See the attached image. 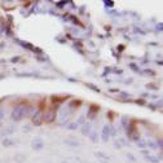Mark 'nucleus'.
Listing matches in <instances>:
<instances>
[{"label": "nucleus", "instance_id": "11", "mask_svg": "<svg viewBox=\"0 0 163 163\" xmlns=\"http://www.w3.org/2000/svg\"><path fill=\"white\" fill-rule=\"evenodd\" d=\"M88 136H89V139H91V141L92 142H97L98 136H97V132L96 131H91V133L88 135Z\"/></svg>", "mask_w": 163, "mask_h": 163}, {"label": "nucleus", "instance_id": "16", "mask_svg": "<svg viewBox=\"0 0 163 163\" xmlns=\"http://www.w3.org/2000/svg\"><path fill=\"white\" fill-rule=\"evenodd\" d=\"M127 158H128V159H129V161H131L132 163H136V158H135V157L132 155L131 153H128V154H127Z\"/></svg>", "mask_w": 163, "mask_h": 163}, {"label": "nucleus", "instance_id": "23", "mask_svg": "<svg viewBox=\"0 0 163 163\" xmlns=\"http://www.w3.org/2000/svg\"><path fill=\"white\" fill-rule=\"evenodd\" d=\"M30 129V127L29 126H26V127H23V131H29Z\"/></svg>", "mask_w": 163, "mask_h": 163}, {"label": "nucleus", "instance_id": "3", "mask_svg": "<svg viewBox=\"0 0 163 163\" xmlns=\"http://www.w3.org/2000/svg\"><path fill=\"white\" fill-rule=\"evenodd\" d=\"M110 128H111L110 126H104V128H102L101 137H102V141H104V142H107V141H109L110 136H111V132H110Z\"/></svg>", "mask_w": 163, "mask_h": 163}, {"label": "nucleus", "instance_id": "24", "mask_svg": "<svg viewBox=\"0 0 163 163\" xmlns=\"http://www.w3.org/2000/svg\"><path fill=\"white\" fill-rule=\"evenodd\" d=\"M0 31H1V30H0Z\"/></svg>", "mask_w": 163, "mask_h": 163}, {"label": "nucleus", "instance_id": "20", "mask_svg": "<svg viewBox=\"0 0 163 163\" xmlns=\"http://www.w3.org/2000/svg\"><path fill=\"white\" fill-rule=\"evenodd\" d=\"M105 5H106V7H107V5H109V7H113V5H114V3H113V1H105Z\"/></svg>", "mask_w": 163, "mask_h": 163}, {"label": "nucleus", "instance_id": "5", "mask_svg": "<svg viewBox=\"0 0 163 163\" xmlns=\"http://www.w3.org/2000/svg\"><path fill=\"white\" fill-rule=\"evenodd\" d=\"M54 119H56V111H54V110H48V111H45L44 120H45L47 123H52Z\"/></svg>", "mask_w": 163, "mask_h": 163}, {"label": "nucleus", "instance_id": "9", "mask_svg": "<svg viewBox=\"0 0 163 163\" xmlns=\"http://www.w3.org/2000/svg\"><path fill=\"white\" fill-rule=\"evenodd\" d=\"M91 131H92V124L91 123H84L82 127V133L84 135V136H88V135L91 133Z\"/></svg>", "mask_w": 163, "mask_h": 163}, {"label": "nucleus", "instance_id": "15", "mask_svg": "<svg viewBox=\"0 0 163 163\" xmlns=\"http://www.w3.org/2000/svg\"><path fill=\"white\" fill-rule=\"evenodd\" d=\"M66 127H67L69 129H76V128H78V123H76V122L70 123V124H67V126H66Z\"/></svg>", "mask_w": 163, "mask_h": 163}, {"label": "nucleus", "instance_id": "7", "mask_svg": "<svg viewBox=\"0 0 163 163\" xmlns=\"http://www.w3.org/2000/svg\"><path fill=\"white\" fill-rule=\"evenodd\" d=\"M41 122H43V117H41V113L40 111H36L34 115H32V123L35 126H40Z\"/></svg>", "mask_w": 163, "mask_h": 163}, {"label": "nucleus", "instance_id": "1", "mask_svg": "<svg viewBox=\"0 0 163 163\" xmlns=\"http://www.w3.org/2000/svg\"><path fill=\"white\" fill-rule=\"evenodd\" d=\"M27 109H29V106H27V105H25V104L17 105V106L13 109V111H12V118L16 120V122L21 120L22 118H25L27 115Z\"/></svg>", "mask_w": 163, "mask_h": 163}, {"label": "nucleus", "instance_id": "22", "mask_svg": "<svg viewBox=\"0 0 163 163\" xmlns=\"http://www.w3.org/2000/svg\"><path fill=\"white\" fill-rule=\"evenodd\" d=\"M136 104H140V105H145V102H144V100H137Z\"/></svg>", "mask_w": 163, "mask_h": 163}, {"label": "nucleus", "instance_id": "8", "mask_svg": "<svg viewBox=\"0 0 163 163\" xmlns=\"http://www.w3.org/2000/svg\"><path fill=\"white\" fill-rule=\"evenodd\" d=\"M146 162L149 163H159L161 162V157H155V155H151V154H148V155H144Z\"/></svg>", "mask_w": 163, "mask_h": 163}, {"label": "nucleus", "instance_id": "18", "mask_svg": "<svg viewBox=\"0 0 163 163\" xmlns=\"http://www.w3.org/2000/svg\"><path fill=\"white\" fill-rule=\"evenodd\" d=\"M89 88H92V89H95V92H100V88L98 87H95V85H92V84H87Z\"/></svg>", "mask_w": 163, "mask_h": 163}, {"label": "nucleus", "instance_id": "21", "mask_svg": "<svg viewBox=\"0 0 163 163\" xmlns=\"http://www.w3.org/2000/svg\"><path fill=\"white\" fill-rule=\"evenodd\" d=\"M18 60H20V57H13L10 61H12V62H18Z\"/></svg>", "mask_w": 163, "mask_h": 163}, {"label": "nucleus", "instance_id": "12", "mask_svg": "<svg viewBox=\"0 0 163 163\" xmlns=\"http://www.w3.org/2000/svg\"><path fill=\"white\" fill-rule=\"evenodd\" d=\"M3 145L4 146H12V145H14V141H13L12 139H4L3 140Z\"/></svg>", "mask_w": 163, "mask_h": 163}, {"label": "nucleus", "instance_id": "10", "mask_svg": "<svg viewBox=\"0 0 163 163\" xmlns=\"http://www.w3.org/2000/svg\"><path fill=\"white\" fill-rule=\"evenodd\" d=\"M65 144L66 145H69V146H73V148H78L79 146V142L76 141V140H74V139H66Z\"/></svg>", "mask_w": 163, "mask_h": 163}, {"label": "nucleus", "instance_id": "2", "mask_svg": "<svg viewBox=\"0 0 163 163\" xmlns=\"http://www.w3.org/2000/svg\"><path fill=\"white\" fill-rule=\"evenodd\" d=\"M127 135L131 140H137L139 141V136H137V129L135 127V124H131V126L127 128Z\"/></svg>", "mask_w": 163, "mask_h": 163}, {"label": "nucleus", "instance_id": "6", "mask_svg": "<svg viewBox=\"0 0 163 163\" xmlns=\"http://www.w3.org/2000/svg\"><path fill=\"white\" fill-rule=\"evenodd\" d=\"M43 148H44L43 140H41L40 137H36V139H34V141H32V149H34V150H41Z\"/></svg>", "mask_w": 163, "mask_h": 163}, {"label": "nucleus", "instance_id": "4", "mask_svg": "<svg viewBox=\"0 0 163 163\" xmlns=\"http://www.w3.org/2000/svg\"><path fill=\"white\" fill-rule=\"evenodd\" d=\"M95 157L98 159L101 163H109L110 162V157L107 154H105L104 151H96L95 153Z\"/></svg>", "mask_w": 163, "mask_h": 163}, {"label": "nucleus", "instance_id": "14", "mask_svg": "<svg viewBox=\"0 0 163 163\" xmlns=\"http://www.w3.org/2000/svg\"><path fill=\"white\" fill-rule=\"evenodd\" d=\"M137 146H139V148H141V149L148 148V142L144 141V140H140V141H137Z\"/></svg>", "mask_w": 163, "mask_h": 163}, {"label": "nucleus", "instance_id": "13", "mask_svg": "<svg viewBox=\"0 0 163 163\" xmlns=\"http://www.w3.org/2000/svg\"><path fill=\"white\" fill-rule=\"evenodd\" d=\"M14 161L17 163H22L25 161V155H23V154H17V155L14 157Z\"/></svg>", "mask_w": 163, "mask_h": 163}, {"label": "nucleus", "instance_id": "17", "mask_svg": "<svg viewBox=\"0 0 163 163\" xmlns=\"http://www.w3.org/2000/svg\"><path fill=\"white\" fill-rule=\"evenodd\" d=\"M3 120H4V110L0 109V124L3 123Z\"/></svg>", "mask_w": 163, "mask_h": 163}, {"label": "nucleus", "instance_id": "19", "mask_svg": "<svg viewBox=\"0 0 163 163\" xmlns=\"http://www.w3.org/2000/svg\"><path fill=\"white\" fill-rule=\"evenodd\" d=\"M129 66H131V67L133 69V71H136V73H139V70H137V66L135 65V63H131V65H129Z\"/></svg>", "mask_w": 163, "mask_h": 163}]
</instances>
